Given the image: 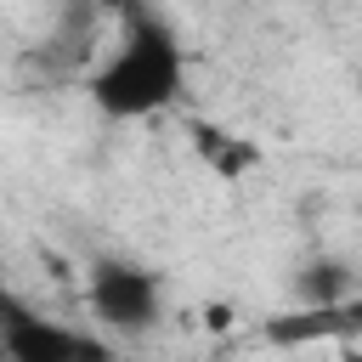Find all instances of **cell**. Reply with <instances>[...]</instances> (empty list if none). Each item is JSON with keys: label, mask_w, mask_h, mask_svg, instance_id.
<instances>
[{"label": "cell", "mask_w": 362, "mask_h": 362, "mask_svg": "<svg viewBox=\"0 0 362 362\" xmlns=\"http://www.w3.org/2000/svg\"><path fill=\"white\" fill-rule=\"evenodd\" d=\"M339 362H362V351H339Z\"/></svg>", "instance_id": "5"}, {"label": "cell", "mask_w": 362, "mask_h": 362, "mask_svg": "<svg viewBox=\"0 0 362 362\" xmlns=\"http://www.w3.org/2000/svg\"><path fill=\"white\" fill-rule=\"evenodd\" d=\"M356 90H362V74H356Z\"/></svg>", "instance_id": "6"}, {"label": "cell", "mask_w": 362, "mask_h": 362, "mask_svg": "<svg viewBox=\"0 0 362 362\" xmlns=\"http://www.w3.org/2000/svg\"><path fill=\"white\" fill-rule=\"evenodd\" d=\"M0 351L6 362H113L107 334L57 322L45 311H28L23 300H11L0 317Z\"/></svg>", "instance_id": "3"}, {"label": "cell", "mask_w": 362, "mask_h": 362, "mask_svg": "<svg viewBox=\"0 0 362 362\" xmlns=\"http://www.w3.org/2000/svg\"><path fill=\"white\" fill-rule=\"evenodd\" d=\"M85 300L102 334H153L164 322V283L136 260H96L85 277Z\"/></svg>", "instance_id": "2"}, {"label": "cell", "mask_w": 362, "mask_h": 362, "mask_svg": "<svg viewBox=\"0 0 362 362\" xmlns=\"http://www.w3.org/2000/svg\"><path fill=\"white\" fill-rule=\"evenodd\" d=\"M192 147H198V158H204L215 175H226V181H238V175H249V170L260 164V153H255L243 136L215 130V124H192Z\"/></svg>", "instance_id": "4"}, {"label": "cell", "mask_w": 362, "mask_h": 362, "mask_svg": "<svg viewBox=\"0 0 362 362\" xmlns=\"http://www.w3.org/2000/svg\"><path fill=\"white\" fill-rule=\"evenodd\" d=\"M181 79H187L181 34L170 28L164 11L141 6V11H124L113 51L90 68L85 90L102 119H153L181 96Z\"/></svg>", "instance_id": "1"}]
</instances>
